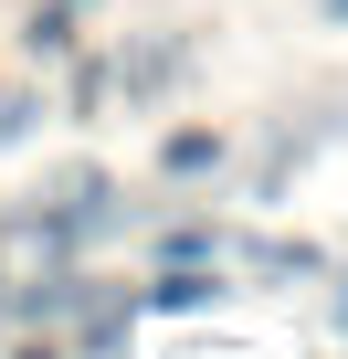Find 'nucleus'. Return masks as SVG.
Listing matches in <instances>:
<instances>
[{"label":"nucleus","mask_w":348,"mask_h":359,"mask_svg":"<svg viewBox=\"0 0 348 359\" xmlns=\"http://www.w3.org/2000/svg\"><path fill=\"white\" fill-rule=\"evenodd\" d=\"M116 222H127V212H116V180H106V169H64L53 191L22 212V233H32L43 254H85V243H106Z\"/></svg>","instance_id":"f257e3e1"},{"label":"nucleus","mask_w":348,"mask_h":359,"mask_svg":"<svg viewBox=\"0 0 348 359\" xmlns=\"http://www.w3.org/2000/svg\"><path fill=\"white\" fill-rule=\"evenodd\" d=\"M158 158H169V169H180V180H190V169H211V158H222V137H211V127H180V137H169Z\"/></svg>","instance_id":"f03ea898"},{"label":"nucleus","mask_w":348,"mask_h":359,"mask_svg":"<svg viewBox=\"0 0 348 359\" xmlns=\"http://www.w3.org/2000/svg\"><path fill=\"white\" fill-rule=\"evenodd\" d=\"M327 22H337V32H348V0H327Z\"/></svg>","instance_id":"7ed1b4c3"},{"label":"nucleus","mask_w":348,"mask_h":359,"mask_svg":"<svg viewBox=\"0 0 348 359\" xmlns=\"http://www.w3.org/2000/svg\"><path fill=\"white\" fill-rule=\"evenodd\" d=\"M22 359H64V348H53V338H43V348H22Z\"/></svg>","instance_id":"20e7f679"},{"label":"nucleus","mask_w":348,"mask_h":359,"mask_svg":"<svg viewBox=\"0 0 348 359\" xmlns=\"http://www.w3.org/2000/svg\"><path fill=\"white\" fill-rule=\"evenodd\" d=\"M337 327H348V275H337Z\"/></svg>","instance_id":"39448f33"},{"label":"nucleus","mask_w":348,"mask_h":359,"mask_svg":"<svg viewBox=\"0 0 348 359\" xmlns=\"http://www.w3.org/2000/svg\"><path fill=\"white\" fill-rule=\"evenodd\" d=\"M0 296H11V275H0Z\"/></svg>","instance_id":"423d86ee"}]
</instances>
